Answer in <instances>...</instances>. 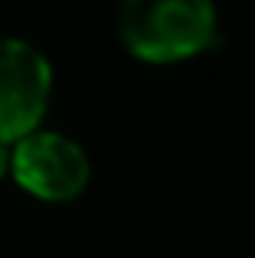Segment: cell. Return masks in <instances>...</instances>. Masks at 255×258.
Masks as SVG:
<instances>
[{
	"label": "cell",
	"instance_id": "4",
	"mask_svg": "<svg viewBox=\"0 0 255 258\" xmlns=\"http://www.w3.org/2000/svg\"><path fill=\"white\" fill-rule=\"evenodd\" d=\"M10 176V144H0V180Z\"/></svg>",
	"mask_w": 255,
	"mask_h": 258
},
{
	"label": "cell",
	"instance_id": "1",
	"mask_svg": "<svg viewBox=\"0 0 255 258\" xmlns=\"http://www.w3.org/2000/svg\"><path fill=\"white\" fill-rule=\"evenodd\" d=\"M118 36L141 62H183L213 46L216 7L206 0H128L118 10Z\"/></svg>",
	"mask_w": 255,
	"mask_h": 258
},
{
	"label": "cell",
	"instance_id": "2",
	"mask_svg": "<svg viewBox=\"0 0 255 258\" xmlns=\"http://www.w3.org/2000/svg\"><path fill=\"white\" fill-rule=\"evenodd\" d=\"M10 176L43 203H69L89 186L92 164L79 141L39 127L10 147Z\"/></svg>",
	"mask_w": 255,
	"mask_h": 258
},
{
	"label": "cell",
	"instance_id": "3",
	"mask_svg": "<svg viewBox=\"0 0 255 258\" xmlns=\"http://www.w3.org/2000/svg\"><path fill=\"white\" fill-rule=\"evenodd\" d=\"M52 98V66L26 39H0V144L39 131Z\"/></svg>",
	"mask_w": 255,
	"mask_h": 258
}]
</instances>
